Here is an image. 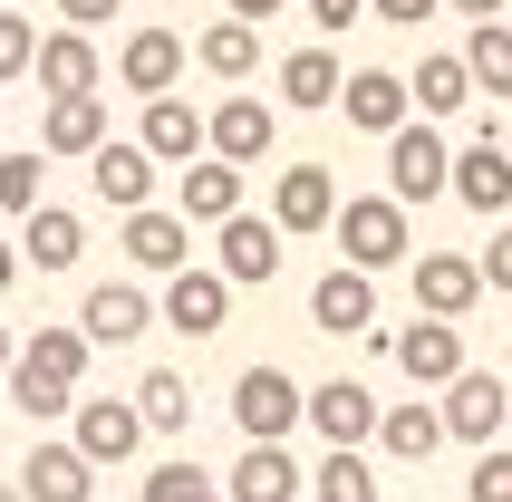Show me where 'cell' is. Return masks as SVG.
<instances>
[{"label": "cell", "instance_id": "cell-1", "mask_svg": "<svg viewBox=\"0 0 512 502\" xmlns=\"http://www.w3.org/2000/svg\"><path fill=\"white\" fill-rule=\"evenodd\" d=\"M87 348H97L87 329H29L20 338V367H10V406H20L29 425L68 416V406H78V377H87Z\"/></svg>", "mask_w": 512, "mask_h": 502}, {"label": "cell", "instance_id": "cell-2", "mask_svg": "<svg viewBox=\"0 0 512 502\" xmlns=\"http://www.w3.org/2000/svg\"><path fill=\"white\" fill-rule=\"evenodd\" d=\"M329 232H339L348 271H397V261H416V232H406V203L397 194H348Z\"/></svg>", "mask_w": 512, "mask_h": 502}, {"label": "cell", "instance_id": "cell-3", "mask_svg": "<svg viewBox=\"0 0 512 502\" xmlns=\"http://www.w3.org/2000/svg\"><path fill=\"white\" fill-rule=\"evenodd\" d=\"M232 425H242V445H290V425H310V387L290 367H242L232 377Z\"/></svg>", "mask_w": 512, "mask_h": 502}, {"label": "cell", "instance_id": "cell-4", "mask_svg": "<svg viewBox=\"0 0 512 502\" xmlns=\"http://www.w3.org/2000/svg\"><path fill=\"white\" fill-rule=\"evenodd\" d=\"M387 194L416 213V203H435V194H455V145L435 136V116H416V126H397L387 136Z\"/></svg>", "mask_w": 512, "mask_h": 502}, {"label": "cell", "instance_id": "cell-5", "mask_svg": "<svg viewBox=\"0 0 512 502\" xmlns=\"http://www.w3.org/2000/svg\"><path fill=\"white\" fill-rule=\"evenodd\" d=\"M387 358H397L416 387L445 396L464 377V319H426V309H416V329H387Z\"/></svg>", "mask_w": 512, "mask_h": 502}, {"label": "cell", "instance_id": "cell-6", "mask_svg": "<svg viewBox=\"0 0 512 502\" xmlns=\"http://www.w3.org/2000/svg\"><path fill=\"white\" fill-rule=\"evenodd\" d=\"M116 251L136 261V271H155V280H174V271H194V223L184 213H116Z\"/></svg>", "mask_w": 512, "mask_h": 502}, {"label": "cell", "instance_id": "cell-7", "mask_svg": "<svg viewBox=\"0 0 512 502\" xmlns=\"http://www.w3.org/2000/svg\"><path fill=\"white\" fill-rule=\"evenodd\" d=\"M503 425H512V387L493 367H464L455 387H445V435L455 445H503Z\"/></svg>", "mask_w": 512, "mask_h": 502}, {"label": "cell", "instance_id": "cell-8", "mask_svg": "<svg viewBox=\"0 0 512 502\" xmlns=\"http://www.w3.org/2000/svg\"><path fill=\"white\" fill-rule=\"evenodd\" d=\"M281 242L290 232L271 223V213H232L223 242H213V271H223L232 290H261V280H281Z\"/></svg>", "mask_w": 512, "mask_h": 502}, {"label": "cell", "instance_id": "cell-9", "mask_svg": "<svg viewBox=\"0 0 512 502\" xmlns=\"http://www.w3.org/2000/svg\"><path fill=\"white\" fill-rule=\"evenodd\" d=\"M242 184H252V174L232 165V155H194V165L174 174V213H184V223H213V232H223L232 213H252V203H242Z\"/></svg>", "mask_w": 512, "mask_h": 502}, {"label": "cell", "instance_id": "cell-10", "mask_svg": "<svg viewBox=\"0 0 512 502\" xmlns=\"http://www.w3.org/2000/svg\"><path fill=\"white\" fill-rule=\"evenodd\" d=\"M339 174H329V165H281V174H271V223H281V232H329V223H339Z\"/></svg>", "mask_w": 512, "mask_h": 502}, {"label": "cell", "instance_id": "cell-11", "mask_svg": "<svg viewBox=\"0 0 512 502\" xmlns=\"http://www.w3.org/2000/svg\"><path fill=\"white\" fill-rule=\"evenodd\" d=\"M310 329H329V338H377V271H319V290H310Z\"/></svg>", "mask_w": 512, "mask_h": 502}, {"label": "cell", "instance_id": "cell-12", "mask_svg": "<svg viewBox=\"0 0 512 502\" xmlns=\"http://www.w3.org/2000/svg\"><path fill=\"white\" fill-rule=\"evenodd\" d=\"M455 203L464 213H484V223H503L512 213V155H503V136H474V145H455Z\"/></svg>", "mask_w": 512, "mask_h": 502}, {"label": "cell", "instance_id": "cell-13", "mask_svg": "<svg viewBox=\"0 0 512 502\" xmlns=\"http://www.w3.org/2000/svg\"><path fill=\"white\" fill-rule=\"evenodd\" d=\"M406 271H416V309H426V319H474L484 261H464V251H416Z\"/></svg>", "mask_w": 512, "mask_h": 502}, {"label": "cell", "instance_id": "cell-14", "mask_svg": "<svg viewBox=\"0 0 512 502\" xmlns=\"http://www.w3.org/2000/svg\"><path fill=\"white\" fill-rule=\"evenodd\" d=\"M155 155H145V145H97V155H87V184H97V203H107V213H145V203H155Z\"/></svg>", "mask_w": 512, "mask_h": 502}, {"label": "cell", "instance_id": "cell-15", "mask_svg": "<svg viewBox=\"0 0 512 502\" xmlns=\"http://www.w3.org/2000/svg\"><path fill=\"white\" fill-rule=\"evenodd\" d=\"M165 329L223 338V329H232V280H223V271H174V280H165Z\"/></svg>", "mask_w": 512, "mask_h": 502}, {"label": "cell", "instance_id": "cell-16", "mask_svg": "<svg viewBox=\"0 0 512 502\" xmlns=\"http://www.w3.org/2000/svg\"><path fill=\"white\" fill-rule=\"evenodd\" d=\"M136 145L155 155V165H194V155H213V116H194L184 97H145Z\"/></svg>", "mask_w": 512, "mask_h": 502}, {"label": "cell", "instance_id": "cell-17", "mask_svg": "<svg viewBox=\"0 0 512 502\" xmlns=\"http://www.w3.org/2000/svg\"><path fill=\"white\" fill-rule=\"evenodd\" d=\"M339 107H348V126H368V136H397V126H416V87L387 78V68H348Z\"/></svg>", "mask_w": 512, "mask_h": 502}, {"label": "cell", "instance_id": "cell-18", "mask_svg": "<svg viewBox=\"0 0 512 502\" xmlns=\"http://www.w3.org/2000/svg\"><path fill=\"white\" fill-rule=\"evenodd\" d=\"M223 493L232 502H300L310 474H300V454H290V445H242V464L223 474Z\"/></svg>", "mask_w": 512, "mask_h": 502}, {"label": "cell", "instance_id": "cell-19", "mask_svg": "<svg viewBox=\"0 0 512 502\" xmlns=\"http://www.w3.org/2000/svg\"><path fill=\"white\" fill-rule=\"evenodd\" d=\"M116 78L136 87V97H174V78H184V39L174 29H126V49H116Z\"/></svg>", "mask_w": 512, "mask_h": 502}, {"label": "cell", "instance_id": "cell-20", "mask_svg": "<svg viewBox=\"0 0 512 502\" xmlns=\"http://www.w3.org/2000/svg\"><path fill=\"white\" fill-rule=\"evenodd\" d=\"M78 329L97 338V348H126V338L155 329V300H145L136 280H97V290H87V309H78Z\"/></svg>", "mask_w": 512, "mask_h": 502}, {"label": "cell", "instance_id": "cell-21", "mask_svg": "<svg viewBox=\"0 0 512 502\" xmlns=\"http://www.w3.org/2000/svg\"><path fill=\"white\" fill-rule=\"evenodd\" d=\"M377 416H387V406H377L358 377H329V387H310V425L329 435V445H377Z\"/></svg>", "mask_w": 512, "mask_h": 502}, {"label": "cell", "instance_id": "cell-22", "mask_svg": "<svg viewBox=\"0 0 512 502\" xmlns=\"http://www.w3.org/2000/svg\"><path fill=\"white\" fill-rule=\"evenodd\" d=\"M29 78H39V97H97V39L87 29H49Z\"/></svg>", "mask_w": 512, "mask_h": 502}, {"label": "cell", "instance_id": "cell-23", "mask_svg": "<svg viewBox=\"0 0 512 502\" xmlns=\"http://www.w3.org/2000/svg\"><path fill=\"white\" fill-rule=\"evenodd\" d=\"M68 445L87 454V464H126V454L145 445V416H136V396L116 406V396H97V406H78V435Z\"/></svg>", "mask_w": 512, "mask_h": 502}, {"label": "cell", "instance_id": "cell-24", "mask_svg": "<svg viewBox=\"0 0 512 502\" xmlns=\"http://www.w3.org/2000/svg\"><path fill=\"white\" fill-rule=\"evenodd\" d=\"M20 493H29V502H87V493H97V464H87L78 445H29Z\"/></svg>", "mask_w": 512, "mask_h": 502}, {"label": "cell", "instance_id": "cell-25", "mask_svg": "<svg viewBox=\"0 0 512 502\" xmlns=\"http://www.w3.org/2000/svg\"><path fill=\"white\" fill-rule=\"evenodd\" d=\"M107 145V97H49V116H39V155H97Z\"/></svg>", "mask_w": 512, "mask_h": 502}, {"label": "cell", "instance_id": "cell-26", "mask_svg": "<svg viewBox=\"0 0 512 502\" xmlns=\"http://www.w3.org/2000/svg\"><path fill=\"white\" fill-rule=\"evenodd\" d=\"M78 251H87V223L68 213V203H39L20 223V261L29 271H78Z\"/></svg>", "mask_w": 512, "mask_h": 502}, {"label": "cell", "instance_id": "cell-27", "mask_svg": "<svg viewBox=\"0 0 512 502\" xmlns=\"http://www.w3.org/2000/svg\"><path fill=\"white\" fill-rule=\"evenodd\" d=\"M406 87H416V107H426V116H455V107H474V97H484V87H474V68H464V49H426Z\"/></svg>", "mask_w": 512, "mask_h": 502}, {"label": "cell", "instance_id": "cell-28", "mask_svg": "<svg viewBox=\"0 0 512 502\" xmlns=\"http://www.w3.org/2000/svg\"><path fill=\"white\" fill-rule=\"evenodd\" d=\"M213 155L261 165V155H271V107H261V97H223V107H213Z\"/></svg>", "mask_w": 512, "mask_h": 502}, {"label": "cell", "instance_id": "cell-29", "mask_svg": "<svg viewBox=\"0 0 512 502\" xmlns=\"http://www.w3.org/2000/svg\"><path fill=\"white\" fill-rule=\"evenodd\" d=\"M435 445H445V406H387V416H377V454L435 464Z\"/></svg>", "mask_w": 512, "mask_h": 502}, {"label": "cell", "instance_id": "cell-30", "mask_svg": "<svg viewBox=\"0 0 512 502\" xmlns=\"http://www.w3.org/2000/svg\"><path fill=\"white\" fill-rule=\"evenodd\" d=\"M339 58L329 49H290L281 58V107H300V116H319V107H339Z\"/></svg>", "mask_w": 512, "mask_h": 502}, {"label": "cell", "instance_id": "cell-31", "mask_svg": "<svg viewBox=\"0 0 512 502\" xmlns=\"http://www.w3.org/2000/svg\"><path fill=\"white\" fill-rule=\"evenodd\" d=\"M136 416H145V435H184V425H194V387H184L174 367H145L136 377Z\"/></svg>", "mask_w": 512, "mask_h": 502}, {"label": "cell", "instance_id": "cell-32", "mask_svg": "<svg viewBox=\"0 0 512 502\" xmlns=\"http://www.w3.org/2000/svg\"><path fill=\"white\" fill-rule=\"evenodd\" d=\"M194 58L213 68V78H252V68H261V29H252V20H213V29L194 39Z\"/></svg>", "mask_w": 512, "mask_h": 502}, {"label": "cell", "instance_id": "cell-33", "mask_svg": "<svg viewBox=\"0 0 512 502\" xmlns=\"http://www.w3.org/2000/svg\"><path fill=\"white\" fill-rule=\"evenodd\" d=\"M310 502H387V493H377V474H368L358 445H329V464L310 474Z\"/></svg>", "mask_w": 512, "mask_h": 502}, {"label": "cell", "instance_id": "cell-34", "mask_svg": "<svg viewBox=\"0 0 512 502\" xmlns=\"http://www.w3.org/2000/svg\"><path fill=\"white\" fill-rule=\"evenodd\" d=\"M464 68H474V87H484V97H512V29H503V20H474Z\"/></svg>", "mask_w": 512, "mask_h": 502}, {"label": "cell", "instance_id": "cell-35", "mask_svg": "<svg viewBox=\"0 0 512 502\" xmlns=\"http://www.w3.org/2000/svg\"><path fill=\"white\" fill-rule=\"evenodd\" d=\"M0 213H39V145H10V155H0Z\"/></svg>", "mask_w": 512, "mask_h": 502}, {"label": "cell", "instance_id": "cell-36", "mask_svg": "<svg viewBox=\"0 0 512 502\" xmlns=\"http://www.w3.org/2000/svg\"><path fill=\"white\" fill-rule=\"evenodd\" d=\"M203 483H213V474H203L194 454H174V464H155V474H145V483H136V502H194V493H203Z\"/></svg>", "mask_w": 512, "mask_h": 502}, {"label": "cell", "instance_id": "cell-37", "mask_svg": "<svg viewBox=\"0 0 512 502\" xmlns=\"http://www.w3.org/2000/svg\"><path fill=\"white\" fill-rule=\"evenodd\" d=\"M464 493H474V502H512V445H484V454H474Z\"/></svg>", "mask_w": 512, "mask_h": 502}, {"label": "cell", "instance_id": "cell-38", "mask_svg": "<svg viewBox=\"0 0 512 502\" xmlns=\"http://www.w3.org/2000/svg\"><path fill=\"white\" fill-rule=\"evenodd\" d=\"M29 68H39V29L0 10V87H10V78H29Z\"/></svg>", "mask_w": 512, "mask_h": 502}, {"label": "cell", "instance_id": "cell-39", "mask_svg": "<svg viewBox=\"0 0 512 502\" xmlns=\"http://www.w3.org/2000/svg\"><path fill=\"white\" fill-rule=\"evenodd\" d=\"M484 290H512V223L484 242Z\"/></svg>", "mask_w": 512, "mask_h": 502}, {"label": "cell", "instance_id": "cell-40", "mask_svg": "<svg viewBox=\"0 0 512 502\" xmlns=\"http://www.w3.org/2000/svg\"><path fill=\"white\" fill-rule=\"evenodd\" d=\"M368 10H377V20H397V29H426L445 0H368Z\"/></svg>", "mask_w": 512, "mask_h": 502}, {"label": "cell", "instance_id": "cell-41", "mask_svg": "<svg viewBox=\"0 0 512 502\" xmlns=\"http://www.w3.org/2000/svg\"><path fill=\"white\" fill-rule=\"evenodd\" d=\"M310 20L319 29H348V20H368V0H310Z\"/></svg>", "mask_w": 512, "mask_h": 502}, {"label": "cell", "instance_id": "cell-42", "mask_svg": "<svg viewBox=\"0 0 512 502\" xmlns=\"http://www.w3.org/2000/svg\"><path fill=\"white\" fill-rule=\"evenodd\" d=\"M58 20H68V29H97V20H116V0H58Z\"/></svg>", "mask_w": 512, "mask_h": 502}, {"label": "cell", "instance_id": "cell-43", "mask_svg": "<svg viewBox=\"0 0 512 502\" xmlns=\"http://www.w3.org/2000/svg\"><path fill=\"white\" fill-rule=\"evenodd\" d=\"M223 10H232V20H252V29H261V20H281V0H223Z\"/></svg>", "mask_w": 512, "mask_h": 502}, {"label": "cell", "instance_id": "cell-44", "mask_svg": "<svg viewBox=\"0 0 512 502\" xmlns=\"http://www.w3.org/2000/svg\"><path fill=\"white\" fill-rule=\"evenodd\" d=\"M455 10H464V20H503L512 0H455Z\"/></svg>", "mask_w": 512, "mask_h": 502}, {"label": "cell", "instance_id": "cell-45", "mask_svg": "<svg viewBox=\"0 0 512 502\" xmlns=\"http://www.w3.org/2000/svg\"><path fill=\"white\" fill-rule=\"evenodd\" d=\"M20 271H29V261H20V242H0V290H10Z\"/></svg>", "mask_w": 512, "mask_h": 502}, {"label": "cell", "instance_id": "cell-46", "mask_svg": "<svg viewBox=\"0 0 512 502\" xmlns=\"http://www.w3.org/2000/svg\"><path fill=\"white\" fill-rule=\"evenodd\" d=\"M10 367H20V338L0 329V387H10Z\"/></svg>", "mask_w": 512, "mask_h": 502}, {"label": "cell", "instance_id": "cell-47", "mask_svg": "<svg viewBox=\"0 0 512 502\" xmlns=\"http://www.w3.org/2000/svg\"><path fill=\"white\" fill-rule=\"evenodd\" d=\"M194 502H232V493H223V483H203V493H194Z\"/></svg>", "mask_w": 512, "mask_h": 502}, {"label": "cell", "instance_id": "cell-48", "mask_svg": "<svg viewBox=\"0 0 512 502\" xmlns=\"http://www.w3.org/2000/svg\"><path fill=\"white\" fill-rule=\"evenodd\" d=\"M0 502H29V493H20V483H0Z\"/></svg>", "mask_w": 512, "mask_h": 502}, {"label": "cell", "instance_id": "cell-49", "mask_svg": "<svg viewBox=\"0 0 512 502\" xmlns=\"http://www.w3.org/2000/svg\"><path fill=\"white\" fill-rule=\"evenodd\" d=\"M503 377H512V338H503Z\"/></svg>", "mask_w": 512, "mask_h": 502}, {"label": "cell", "instance_id": "cell-50", "mask_svg": "<svg viewBox=\"0 0 512 502\" xmlns=\"http://www.w3.org/2000/svg\"><path fill=\"white\" fill-rule=\"evenodd\" d=\"M503 155H512V126H503Z\"/></svg>", "mask_w": 512, "mask_h": 502}, {"label": "cell", "instance_id": "cell-51", "mask_svg": "<svg viewBox=\"0 0 512 502\" xmlns=\"http://www.w3.org/2000/svg\"><path fill=\"white\" fill-rule=\"evenodd\" d=\"M387 502H416V493H387Z\"/></svg>", "mask_w": 512, "mask_h": 502}, {"label": "cell", "instance_id": "cell-52", "mask_svg": "<svg viewBox=\"0 0 512 502\" xmlns=\"http://www.w3.org/2000/svg\"><path fill=\"white\" fill-rule=\"evenodd\" d=\"M503 445H512V425H503Z\"/></svg>", "mask_w": 512, "mask_h": 502}]
</instances>
